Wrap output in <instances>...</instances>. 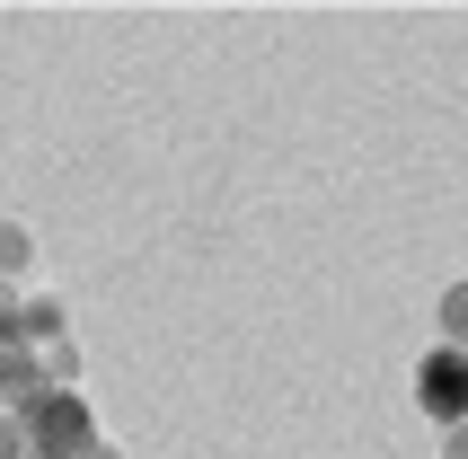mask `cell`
I'll return each instance as SVG.
<instances>
[{
  "mask_svg": "<svg viewBox=\"0 0 468 459\" xmlns=\"http://www.w3.org/2000/svg\"><path fill=\"white\" fill-rule=\"evenodd\" d=\"M18 336H27V354H45V345H71V309L53 301V292H18Z\"/></svg>",
  "mask_w": 468,
  "mask_h": 459,
  "instance_id": "obj_3",
  "label": "cell"
},
{
  "mask_svg": "<svg viewBox=\"0 0 468 459\" xmlns=\"http://www.w3.org/2000/svg\"><path fill=\"white\" fill-rule=\"evenodd\" d=\"M89 459H124V451H115V442H98V451H89Z\"/></svg>",
  "mask_w": 468,
  "mask_h": 459,
  "instance_id": "obj_10",
  "label": "cell"
},
{
  "mask_svg": "<svg viewBox=\"0 0 468 459\" xmlns=\"http://www.w3.org/2000/svg\"><path fill=\"white\" fill-rule=\"evenodd\" d=\"M18 424H27V451H36V459H89L106 442L98 433V407H89L80 389H45V398H27Z\"/></svg>",
  "mask_w": 468,
  "mask_h": 459,
  "instance_id": "obj_1",
  "label": "cell"
},
{
  "mask_svg": "<svg viewBox=\"0 0 468 459\" xmlns=\"http://www.w3.org/2000/svg\"><path fill=\"white\" fill-rule=\"evenodd\" d=\"M433 318H442V345H460V354H468V283H442Z\"/></svg>",
  "mask_w": 468,
  "mask_h": 459,
  "instance_id": "obj_6",
  "label": "cell"
},
{
  "mask_svg": "<svg viewBox=\"0 0 468 459\" xmlns=\"http://www.w3.org/2000/svg\"><path fill=\"white\" fill-rule=\"evenodd\" d=\"M27 274H36V239H27V221H0V292Z\"/></svg>",
  "mask_w": 468,
  "mask_h": 459,
  "instance_id": "obj_5",
  "label": "cell"
},
{
  "mask_svg": "<svg viewBox=\"0 0 468 459\" xmlns=\"http://www.w3.org/2000/svg\"><path fill=\"white\" fill-rule=\"evenodd\" d=\"M27 398H45V371H36L27 345H0V415H18Z\"/></svg>",
  "mask_w": 468,
  "mask_h": 459,
  "instance_id": "obj_4",
  "label": "cell"
},
{
  "mask_svg": "<svg viewBox=\"0 0 468 459\" xmlns=\"http://www.w3.org/2000/svg\"><path fill=\"white\" fill-rule=\"evenodd\" d=\"M442 459H468V424H451V433H442Z\"/></svg>",
  "mask_w": 468,
  "mask_h": 459,
  "instance_id": "obj_9",
  "label": "cell"
},
{
  "mask_svg": "<svg viewBox=\"0 0 468 459\" xmlns=\"http://www.w3.org/2000/svg\"><path fill=\"white\" fill-rule=\"evenodd\" d=\"M36 371H45V389H80V345H45Z\"/></svg>",
  "mask_w": 468,
  "mask_h": 459,
  "instance_id": "obj_7",
  "label": "cell"
},
{
  "mask_svg": "<svg viewBox=\"0 0 468 459\" xmlns=\"http://www.w3.org/2000/svg\"><path fill=\"white\" fill-rule=\"evenodd\" d=\"M416 415L424 424H468V354L460 345H433V354L416 362Z\"/></svg>",
  "mask_w": 468,
  "mask_h": 459,
  "instance_id": "obj_2",
  "label": "cell"
},
{
  "mask_svg": "<svg viewBox=\"0 0 468 459\" xmlns=\"http://www.w3.org/2000/svg\"><path fill=\"white\" fill-rule=\"evenodd\" d=\"M0 459H36V451H27V424H18V415H0Z\"/></svg>",
  "mask_w": 468,
  "mask_h": 459,
  "instance_id": "obj_8",
  "label": "cell"
}]
</instances>
